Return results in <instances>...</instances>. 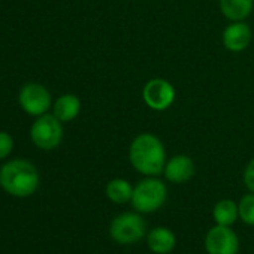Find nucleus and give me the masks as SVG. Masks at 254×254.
Here are the masks:
<instances>
[{"instance_id":"6","label":"nucleus","mask_w":254,"mask_h":254,"mask_svg":"<svg viewBox=\"0 0 254 254\" xmlns=\"http://www.w3.org/2000/svg\"><path fill=\"white\" fill-rule=\"evenodd\" d=\"M177 97L175 87L165 78H153L142 88V99L145 105L153 111L169 109Z\"/></svg>"},{"instance_id":"17","label":"nucleus","mask_w":254,"mask_h":254,"mask_svg":"<svg viewBox=\"0 0 254 254\" xmlns=\"http://www.w3.org/2000/svg\"><path fill=\"white\" fill-rule=\"evenodd\" d=\"M12 148H14V141L11 135H8L6 132H0V160L8 157Z\"/></svg>"},{"instance_id":"11","label":"nucleus","mask_w":254,"mask_h":254,"mask_svg":"<svg viewBox=\"0 0 254 254\" xmlns=\"http://www.w3.org/2000/svg\"><path fill=\"white\" fill-rule=\"evenodd\" d=\"M147 245L154 254H169L177 245V236L168 227H154L147 235Z\"/></svg>"},{"instance_id":"9","label":"nucleus","mask_w":254,"mask_h":254,"mask_svg":"<svg viewBox=\"0 0 254 254\" xmlns=\"http://www.w3.org/2000/svg\"><path fill=\"white\" fill-rule=\"evenodd\" d=\"M253 41L251 27L245 21H230V24L223 30L221 42L223 47L230 53L245 51Z\"/></svg>"},{"instance_id":"1","label":"nucleus","mask_w":254,"mask_h":254,"mask_svg":"<svg viewBox=\"0 0 254 254\" xmlns=\"http://www.w3.org/2000/svg\"><path fill=\"white\" fill-rule=\"evenodd\" d=\"M129 162L139 174L145 177H157L163 174L168 162L165 144L154 133H139L130 142Z\"/></svg>"},{"instance_id":"8","label":"nucleus","mask_w":254,"mask_h":254,"mask_svg":"<svg viewBox=\"0 0 254 254\" xmlns=\"http://www.w3.org/2000/svg\"><path fill=\"white\" fill-rule=\"evenodd\" d=\"M21 108L29 114V115H44L51 106V94L50 91L36 82L26 84L18 96Z\"/></svg>"},{"instance_id":"5","label":"nucleus","mask_w":254,"mask_h":254,"mask_svg":"<svg viewBox=\"0 0 254 254\" xmlns=\"http://www.w3.org/2000/svg\"><path fill=\"white\" fill-rule=\"evenodd\" d=\"M33 144L41 150H54L63 141V126L54 114L39 115L30 129Z\"/></svg>"},{"instance_id":"16","label":"nucleus","mask_w":254,"mask_h":254,"mask_svg":"<svg viewBox=\"0 0 254 254\" xmlns=\"http://www.w3.org/2000/svg\"><path fill=\"white\" fill-rule=\"evenodd\" d=\"M238 212L242 223L247 226H254V193H247L238 202Z\"/></svg>"},{"instance_id":"2","label":"nucleus","mask_w":254,"mask_h":254,"mask_svg":"<svg viewBox=\"0 0 254 254\" xmlns=\"http://www.w3.org/2000/svg\"><path fill=\"white\" fill-rule=\"evenodd\" d=\"M0 186L12 196L27 197L38 190L39 174L30 162L15 159L0 169Z\"/></svg>"},{"instance_id":"7","label":"nucleus","mask_w":254,"mask_h":254,"mask_svg":"<svg viewBox=\"0 0 254 254\" xmlns=\"http://www.w3.org/2000/svg\"><path fill=\"white\" fill-rule=\"evenodd\" d=\"M205 250L208 254H238L239 238L232 226L215 224L205 236Z\"/></svg>"},{"instance_id":"15","label":"nucleus","mask_w":254,"mask_h":254,"mask_svg":"<svg viewBox=\"0 0 254 254\" xmlns=\"http://www.w3.org/2000/svg\"><path fill=\"white\" fill-rule=\"evenodd\" d=\"M212 218L215 224L221 226H233L239 218L238 203L232 199H221L212 208Z\"/></svg>"},{"instance_id":"3","label":"nucleus","mask_w":254,"mask_h":254,"mask_svg":"<svg viewBox=\"0 0 254 254\" xmlns=\"http://www.w3.org/2000/svg\"><path fill=\"white\" fill-rule=\"evenodd\" d=\"M168 199V187L157 177H147L133 187L132 206L141 214H153L159 211Z\"/></svg>"},{"instance_id":"12","label":"nucleus","mask_w":254,"mask_h":254,"mask_svg":"<svg viewBox=\"0 0 254 254\" xmlns=\"http://www.w3.org/2000/svg\"><path fill=\"white\" fill-rule=\"evenodd\" d=\"M218 5L226 20L245 21L254 9V0H218Z\"/></svg>"},{"instance_id":"13","label":"nucleus","mask_w":254,"mask_h":254,"mask_svg":"<svg viewBox=\"0 0 254 254\" xmlns=\"http://www.w3.org/2000/svg\"><path fill=\"white\" fill-rule=\"evenodd\" d=\"M79 111H81V102L75 94H62L53 105V114L62 123H69L75 120Z\"/></svg>"},{"instance_id":"14","label":"nucleus","mask_w":254,"mask_h":254,"mask_svg":"<svg viewBox=\"0 0 254 254\" xmlns=\"http://www.w3.org/2000/svg\"><path fill=\"white\" fill-rule=\"evenodd\" d=\"M106 197L117 205H124L132 200L133 186L124 178H114L105 187Z\"/></svg>"},{"instance_id":"18","label":"nucleus","mask_w":254,"mask_h":254,"mask_svg":"<svg viewBox=\"0 0 254 254\" xmlns=\"http://www.w3.org/2000/svg\"><path fill=\"white\" fill-rule=\"evenodd\" d=\"M242 178H244V184H245V187L248 189V191L254 193V159H251V160L247 163V166H245V169H244Z\"/></svg>"},{"instance_id":"4","label":"nucleus","mask_w":254,"mask_h":254,"mask_svg":"<svg viewBox=\"0 0 254 254\" xmlns=\"http://www.w3.org/2000/svg\"><path fill=\"white\" fill-rule=\"evenodd\" d=\"M147 235V223L141 212H123L109 224V236L121 245L141 241Z\"/></svg>"},{"instance_id":"10","label":"nucleus","mask_w":254,"mask_h":254,"mask_svg":"<svg viewBox=\"0 0 254 254\" xmlns=\"http://www.w3.org/2000/svg\"><path fill=\"white\" fill-rule=\"evenodd\" d=\"M196 172L194 162L187 154H175L171 159H168L163 175L165 178L172 184H183L193 178Z\"/></svg>"}]
</instances>
